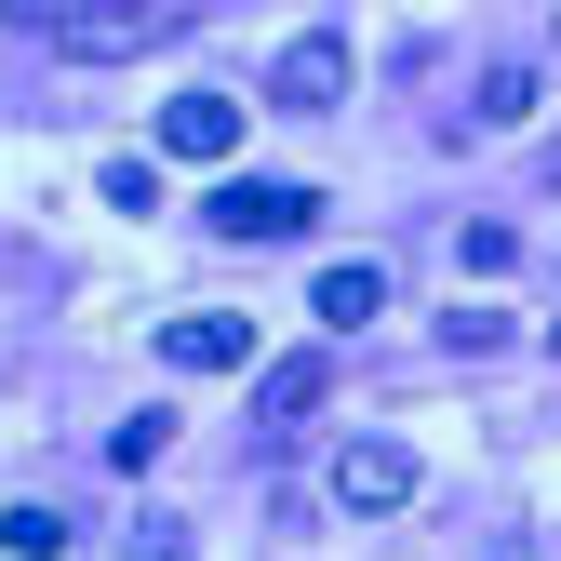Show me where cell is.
<instances>
[{"label":"cell","mask_w":561,"mask_h":561,"mask_svg":"<svg viewBox=\"0 0 561 561\" xmlns=\"http://www.w3.org/2000/svg\"><path fill=\"white\" fill-rule=\"evenodd\" d=\"M27 27L67 54V67H121V54H148L187 27V0H27Z\"/></svg>","instance_id":"obj_1"},{"label":"cell","mask_w":561,"mask_h":561,"mask_svg":"<svg viewBox=\"0 0 561 561\" xmlns=\"http://www.w3.org/2000/svg\"><path fill=\"white\" fill-rule=\"evenodd\" d=\"M201 228H215V241H295V228H321V187H267V174H228Z\"/></svg>","instance_id":"obj_2"},{"label":"cell","mask_w":561,"mask_h":561,"mask_svg":"<svg viewBox=\"0 0 561 561\" xmlns=\"http://www.w3.org/2000/svg\"><path fill=\"white\" fill-rule=\"evenodd\" d=\"M267 94H280V107H334V94H347V41H334V27H295V41L267 54Z\"/></svg>","instance_id":"obj_3"},{"label":"cell","mask_w":561,"mask_h":561,"mask_svg":"<svg viewBox=\"0 0 561 561\" xmlns=\"http://www.w3.org/2000/svg\"><path fill=\"white\" fill-rule=\"evenodd\" d=\"M334 508H362V522L414 508V455H401V442H347V455H334Z\"/></svg>","instance_id":"obj_4"},{"label":"cell","mask_w":561,"mask_h":561,"mask_svg":"<svg viewBox=\"0 0 561 561\" xmlns=\"http://www.w3.org/2000/svg\"><path fill=\"white\" fill-rule=\"evenodd\" d=\"M161 161H241V94H174L161 107Z\"/></svg>","instance_id":"obj_5"},{"label":"cell","mask_w":561,"mask_h":561,"mask_svg":"<svg viewBox=\"0 0 561 561\" xmlns=\"http://www.w3.org/2000/svg\"><path fill=\"white\" fill-rule=\"evenodd\" d=\"M161 347H174V375H241V362H254V321H241V308H187Z\"/></svg>","instance_id":"obj_6"},{"label":"cell","mask_w":561,"mask_h":561,"mask_svg":"<svg viewBox=\"0 0 561 561\" xmlns=\"http://www.w3.org/2000/svg\"><path fill=\"white\" fill-rule=\"evenodd\" d=\"M375 308H388V267H321V280H308V321H321V334H362Z\"/></svg>","instance_id":"obj_7"},{"label":"cell","mask_w":561,"mask_h":561,"mask_svg":"<svg viewBox=\"0 0 561 561\" xmlns=\"http://www.w3.org/2000/svg\"><path fill=\"white\" fill-rule=\"evenodd\" d=\"M321 388H334V362H321V347H295V362L254 375V414H267V428H295V414H321Z\"/></svg>","instance_id":"obj_8"},{"label":"cell","mask_w":561,"mask_h":561,"mask_svg":"<svg viewBox=\"0 0 561 561\" xmlns=\"http://www.w3.org/2000/svg\"><path fill=\"white\" fill-rule=\"evenodd\" d=\"M522 107H535V67H481V94L455 107V134H508Z\"/></svg>","instance_id":"obj_9"},{"label":"cell","mask_w":561,"mask_h":561,"mask_svg":"<svg viewBox=\"0 0 561 561\" xmlns=\"http://www.w3.org/2000/svg\"><path fill=\"white\" fill-rule=\"evenodd\" d=\"M0 548H14V561H54V548H67V508H41V495L0 508Z\"/></svg>","instance_id":"obj_10"},{"label":"cell","mask_w":561,"mask_h":561,"mask_svg":"<svg viewBox=\"0 0 561 561\" xmlns=\"http://www.w3.org/2000/svg\"><path fill=\"white\" fill-rule=\"evenodd\" d=\"M174 455V414H121V428H107V468H161Z\"/></svg>","instance_id":"obj_11"},{"label":"cell","mask_w":561,"mask_h":561,"mask_svg":"<svg viewBox=\"0 0 561 561\" xmlns=\"http://www.w3.org/2000/svg\"><path fill=\"white\" fill-rule=\"evenodd\" d=\"M455 254H468V280H508V267H522V241H508V228H455Z\"/></svg>","instance_id":"obj_12"},{"label":"cell","mask_w":561,"mask_h":561,"mask_svg":"<svg viewBox=\"0 0 561 561\" xmlns=\"http://www.w3.org/2000/svg\"><path fill=\"white\" fill-rule=\"evenodd\" d=\"M134 561H187V535H174V522H148V535H134Z\"/></svg>","instance_id":"obj_13"},{"label":"cell","mask_w":561,"mask_h":561,"mask_svg":"<svg viewBox=\"0 0 561 561\" xmlns=\"http://www.w3.org/2000/svg\"><path fill=\"white\" fill-rule=\"evenodd\" d=\"M481 561H535V548H481Z\"/></svg>","instance_id":"obj_14"},{"label":"cell","mask_w":561,"mask_h":561,"mask_svg":"<svg viewBox=\"0 0 561 561\" xmlns=\"http://www.w3.org/2000/svg\"><path fill=\"white\" fill-rule=\"evenodd\" d=\"M548 187H561V148H548Z\"/></svg>","instance_id":"obj_15"}]
</instances>
